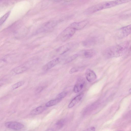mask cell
<instances>
[{
	"label": "cell",
	"instance_id": "13",
	"mask_svg": "<svg viewBox=\"0 0 131 131\" xmlns=\"http://www.w3.org/2000/svg\"><path fill=\"white\" fill-rule=\"evenodd\" d=\"M85 83L84 80L82 79H80L77 81V83L75 85L73 91L76 93L80 92L83 89Z\"/></svg>",
	"mask_w": 131,
	"mask_h": 131
},
{
	"label": "cell",
	"instance_id": "18",
	"mask_svg": "<svg viewBox=\"0 0 131 131\" xmlns=\"http://www.w3.org/2000/svg\"><path fill=\"white\" fill-rule=\"evenodd\" d=\"M65 123V120L62 119L58 121L56 124L55 125L57 129L61 128L64 125Z\"/></svg>",
	"mask_w": 131,
	"mask_h": 131
},
{
	"label": "cell",
	"instance_id": "22",
	"mask_svg": "<svg viewBox=\"0 0 131 131\" xmlns=\"http://www.w3.org/2000/svg\"><path fill=\"white\" fill-rule=\"evenodd\" d=\"M67 94V93L65 92H62L58 94L56 97V99H62L65 97Z\"/></svg>",
	"mask_w": 131,
	"mask_h": 131
},
{
	"label": "cell",
	"instance_id": "24",
	"mask_svg": "<svg viewBox=\"0 0 131 131\" xmlns=\"http://www.w3.org/2000/svg\"><path fill=\"white\" fill-rule=\"evenodd\" d=\"M7 61L4 59L0 60V68L6 64Z\"/></svg>",
	"mask_w": 131,
	"mask_h": 131
},
{
	"label": "cell",
	"instance_id": "12",
	"mask_svg": "<svg viewBox=\"0 0 131 131\" xmlns=\"http://www.w3.org/2000/svg\"><path fill=\"white\" fill-rule=\"evenodd\" d=\"M60 59L56 58L49 61L42 67V69L44 71L48 70L57 64L60 61Z\"/></svg>",
	"mask_w": 131,
	"mask_h": 131
},
{
	"label": "cell",
	"instance_id": "8",
	"mask_svg": "<svg viewBox=\"0 0 131 131\" xmlns=\"http://www.w3.org/2000/svg\"><path fill=\"white\" fill-rule=\"evenodd\" d=\"M56 23V22L54 21L46 22L37 31V32H40L48 30L54 26Z\"/></svg>",
	"mask_w": 131,
	"mask_h": 131
},
{
	"label": "cell",
	"instance_id": "28",
	"mask_svg": "<svg viewBox=\"0 0 131 131\" xmlns=\"http://www.w3.org/2000/svg\"><path fill=\"white\" fill-rule=\"evenodd\" d=\"M46 131H56L55 129L52 128H50L47 129Z\"/></svg>",
	"mask_w": 131,
	"mask_h": 131
},
{
	"label": "cell",
	"instance_id": "17",
	"mask_svg": "<svg viewBox=\"0 0 131 131\" xmlns=\"http://www.w3.org/2000/svg\"><path fill=\"white\" fill-rule=\"evenodd\" d=\"M95 38H91L84 41L83 42V44L84 46H89L93 45L95 43Z\"/></svg>",
	"mask_w": 131,
	"mask_h": 131
},
{
	"label": "cell",
	"instance_id": "10",
	"mask_svg": "<svg viewBox=\"0 0 131 131\" xmlns=\"http://www.w3.org/2000/svg\"><path fill=\"white\" fill-rule=\"evenodd\" d=\"M85 75L87 81L90 82L94 81L97 78V76L95 72L89 69H88L86 70Z\"/></svg>",
	"mask_w": 131,
	"mask_h": 131
},
{
	"label": "cell",
	"instance_id": "27",
	"mask_svg": "<svg viewBox=\"0 0 131 131\" xmlns=\"http://www.w3.org/2000/svg\"><path fill=\"white\" fill-rule=\"evenodd\" d=\"M7 81L6 79H3L0 80V87L5 83Z\"/></svg>",
	"mask_w": 131,
	"mask_h": 131
},
{
	"label": "cell",
	"instance_id": "1",
	"mask_svg": "<svg viewBox=\"0 0 131 131\" xmlns=\"http://www.w3.org/2000/svg\"><path fill=\"white\" fill-rule=\"evenodd\" d=\"M130 44V41H126L108 47L103 51V55L107 58L121 56L127 51Z\"/></svg>",
	"mask_w": 131,
	"mask_h": 131
},
{
	"label": "cell",
	"instance_id": "15",
	"mask_svg": "<svg viewBox=\"0 0 131 131\" xmlns=\"http://www.w3.org/2000/svg\"><path fill=\"white\" fill-rule=\"evenodd\" d=\"M46 107L41 106H38L32 110L30 113L32 115H38L41 113L46 109Z\"/></svg>",
	"mask_w": 131,
	"mask_h": 131
},
{
	"label": "cell",
	"instance_id": "23",
	"mask_svg": "<svg viewBox=\"0 0 131 131\" xmlns=\"http://www.w3.org/2000/svg\"><path fill=\"white\" fill-rule=\"evenodd\" d=\"M79 70V69L77 67H74L72 68L69 71V73L72 74L78 72Z\"/></svg>",
	"mask_w": 131,
	"mask_h": 131
},
{
	"label": "cell",
	"instance_id": "26",
	"mask_svg": "<svg viewBox=\"0 0 131 131\" xmlns=\"http://www.w3.org/2000/svg\"><path fill=\"white\" fill-rule=\"evenodd\" d=\"M43 89V88L42 86L39 87L36 89V92L37 93H39L42 91Z\"/></svg>",
	"mask_w": 131,
	"mask_h": 131
},
{
	"label": "cell",
	"instance_id": "5",
	"mask_svg": "<svg viewBox=\"0 0 131 131\" xmlns=\"http://www.w3.org/2000/svg\"><path fill=\"white\" fill-rule=\"evenodd\" d=\"M31 64L28 62L13 69L12 73L15 74H18L23 73L29 68Z\"/></svg>",
	"mask_w": 131,
	"mask_h": 131
},
{
	"label": "cell",
	"instance_id": "7",
	"mask_svg": "<svg viewBox=\"0 0 131 131\" xmlns=\"http://www.w3.org/2000/svg\"><path fill=\"white\" fill-rule=\"evenodd\" d=\"M5 126L13 130H19L21 129L24 126L23 124L17 122L11 121L6 123Z\"/></svg>",
	"mask_w": 131,
	"mask_h": 131
},
{
	"label": "cell",
	"instance_id": "19",
	"mask_svg": "<svg viewBox=\"0 0 131 131\" xmlns=\"http://www.w3.org/2000/svg\"><path fill=\"white\" fill-rule=\"evenodd\" d=\"M9 11L6 13L0 18V26H1L6 21L9 17L10 14Z\"/></svg>",
	"mask_w": 131,
	"mask_h": 131
},
{
	"label": "cell",
	"instance_id": "14",
	"mask_svg": "<svg viewBox=\"0 0 131 131\" xmlns=\"http://www.w3.org/2000/svg\"><path fill=\"white\" fill-rule=\"evenodd\" d=\"M84 94H80L74 98L68 105V107L71 108L73 107L79 102L83 97Z\"/></svg>",
	"mask_w": 131,
	"mask_h": 131
},
{
	"label": "cell",
	"instance_id": "6",
	"mask_svg": "<svg viewBox=\"0 0 131 131\" xmlns=\"http://www.w3.org/2000/svg\"><path fill=\"white\" fill-rule=\"evenodd\" d=\"M131 25L123 27L120 28L117 32V36L119 38H122L129 35L131 33Z\"/></svg>",
	"mask_w": 131,
	"mask_h": 131
},
{
	"label": "cell",
	"instance_id": "16",
	"mask_svg": "<svg viewBox=\"0 0 131 131\" xmlns=\"http://www.w3.org/2000/svg\"><path fill=\"white\" fill-rule=\"evenodd\" d=\"M61 100V99L56 98L51 100L46 104L45 106L46 107H49L55 105L59 103Z\"/></svg>",
	"mask_w": 131,
	"mask_h": 131
},
{
	"label": "cell",
	"instance_id": "21",
	"mask_svg": "<svg viewBox=\"0 0 131 131\" xmlns=\"http://www.w3.org/2000/svg\"><path fill=\"white\" fill-rule=\"evenodd\" d=\"M78 56V54H76L69 57L66 60L65 63H67L71 62L77 58Z\"/></svg>",
	"mask_w": 131,
	"mask_h": 131
},
{
	"label": "cell",
	"instance_id": "3",
	"mask_svg": "<svg viewBox=\"0 0 131 131\" xmlns=\"http://www.w3.org/2000/svg\"><path fill=\"white\" fill-rule=\"evenodd\" d=\"M76 30L69 26L65 29L60 34L59 38L63 41H65L71 38L75 34Z\"/></svg>",
	"mask_w": 131,
	"mask_h": 131
},
{
	"label": "cell",
	"instance_id": "20",
	"mask_svg": "<svg viewBox=\"0 0 131 131\" xmlns=\"http://www.w3.org/2000/svg\"><path fill=\"white\" fill-rule=\"evenodd\" d=\"M24 83V82L23 81H20L14 84L12 86V90H15L21 86Z\"/></svg>",
	"mask_w": 131,
	"mask_h": 131
},
{
	"label": "cell",
	"instance_id": "2",
	"mask_svg": "<svg viewBox=\"0 0 131 131\" xmlns=\"http://www.w3.org/2000/svg\"><path fill=\"white\" fill-rule=\"evenodd\" d=\"M129 1V0H115L102 2L88 8L84 11V13L86 15L91 14L100 10L127 3Z\"/></svg>",
	"mask_w": 131,
	"mask_h": 131
},
{
	"label": "cell",
	"instance_id": "25",
	"mask_svg": "<svg viewBox=\"0 0 131 131\" xmlns=\"http://www.w3.org/2000/svg\"><path fill=\"white\" fill-rule=\"evenodd\" d=\"M95 128L94 126H92L88 128L83 131H95Z\"/></svg>",
	"mask_w": 131,
	"mask_h": 131
},
{
	"label": "cell",
	"instance_id": "11",
	"mask_svg": "<svg viewBox=\"0 0 131 131\" xmlns=\"http://www.w3.org/2000/svg\"><path fill=\"white\" fill-rule=\"evenodd\" d=\"M95 54V51L93 49H86L80 51L78 55L84 58H89L93 57Z\"/></svg>",
	"mask_w": 131,
	"mask_h": 131
},
{
	"label": "cell",
	"instance_id": "29",
	"mask_svg": "<svg viewBox=\"0 0 131 131\" xmlns=\"http://www.w3.org/2000/svg\"></svg>",
	"mask_w": 131,
	"mask_h": 131
},
{
	"label": "cell",
	"instance_id": "9",
	"mask_svg": "<svg viewBox=\"0 0 131 131\" xmlns=\"http://www.w3.org/2000/svg\"><path fill=\"white\" fill-rule=\"evenodd\" d=\"M88 23L87 20H84L78 22H74L70 24V26L76 30L82 29L85 27Z\"/></svg>",
	"mask_w": 131,
	"mask_h": 131
},
{
	"label": "cell",
	"instance_id": "4",
	"mask_svg": "<svg viewBox=\"0 0 131 131\" xmlns=\"http://www.w3.org/2000/svg\"><path fill=\"white\" fill-rule=\"evenodd\" d=\"M78 46L77 43L70 42L58 48L56 51L57 52L61 54H63L70 50L77 48Z\"/></svg>",
	"mask_w": 131,
	"mask_h": 131
}]
</instances>
